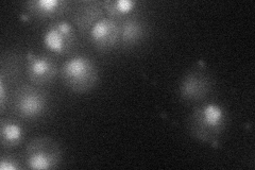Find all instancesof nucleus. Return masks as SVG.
<instances>
[{
    "label": "nucleus",
    "instance_id": "1",
    "mask_svg": "<svg viewBox=\"0 0 255 170\" xmlns=\"http://www.w3.org/2000/svg\"><path fill=\"white\" fill-rule=\"evenodd\" d=\"M228 124V113L218 103H205L194 110L189 130L197 140L216 146Z\"/></svg>",
    "mask_w": 255,
    "mask_h": 170
},
{
    "label": "nucleus",
    "instance_id": "2",
    "mask_svg": "<svg viewBox=\"0 0 255 170\" xmlns=\"http://www.w3.org/2000/svg\"><path fill=\"white\" fill-rule=\"evenodd\" d=\"M61 75L64 83L76 93L91 91L99 78L96 64L84 55L74 56L64 63Z\"/></svg>",
    "mask_w": 255,
    "mask_h": 170
},
{
    "label": "nucleus",
    "instance_id": "3",
    "mask_svg": "<svg viewBox=\"0 0 255 170\" xmlns=\"http://www.w3.org/2000/svg\"><path fill=\"white\" fill-rule=\"evenodd\" d=\"M61 161V147L50 137L32 140L23 153V162L29 169H53L60 165Z\"/></svg>",
    "mask_w": 255,
    "mask_h": 170
},
{
    "label": "nucleus",
    "instance_id": "4",
    "mask_svg": "<svg viewBox=\"0 0 255 170\" xmlns=\"http://www.w3.org/2000/svg\"><path fill=\"white\" fill-rule=\"evenodd\" d=\"M48 98L46 93L32 85H22L14 95L13 108L20 118L34 119L44 114Z\"/></svg>",
    "mask_w": 255,
    "mask_h": 170
},
{
    "label": "nucleus",
    "instance_id": "5",
    "mask_svg": "<svg viewBox=\"0 0 255 170\" xmlns=\"http://www.w3.org/2000/svg\"><path fill=\"white\" fill-rule=\"evenodd\" d=\"M43 43L48 50L57 54H66L77 43L75 27L67 20H58L48 26L43 35Z\"/></svg>",
    "mask_w": 255,
    "mask_h": 170
},
{
    "label": "nucleus",
    "instance_id": "6",
    "mask_svg": "<svg viewBox=\"0 0 255 170\" xmlns=\"http://www.w3.org/2000/svg\"><path fill=\"white\" fill-rule=\"evenodd\" d=\"M27 72L32 83L44 85L57 77L58 65L49 55L29 53L27 55Z\"/></svg>",
    "mask_w": 255,
    "mask_h": 170
},
{
    "label": "nucleus",
    "instance_id": "7",
    "mask_svg": "<svg viewBox=\"0 0 255 170\" xmlns=\"http://www.w3.org/2000/svg\"><path fill=\"white\" fill-rule=\"evenodd\" d=\"M211 87V77L203 69L197 68L189 71L183 78L180 85V94L186 101H198L210 93Z\"/></svg>",
    "mask_w": 255,
    "mask_h": 170
},
{
    "label": "nucleus",
    "instance_id": "8",
    "mask_svg": "<svg viewBox=\"0 0 255 170\" xmlns=\"http://www.w3.org/2000/svg\"><path fill=\"white\" fill-rule=\"evenodd\" d=\"M121 26L112 17H102L90 30L92 44L99 50H109L119 40Z\"/></svg>",
    "mask_w": 255,
    "mask_h": 170
},
{
    "label": "nucleus",
    "instance_id": "9",
    "mask_svg": "<svg viewBox=\"0 0 255 170\" xmlns=\"http://www.w3.org/2000/svg\"><path fill=\"white\" fill-rule=\"evenodd\" d=\"M102 2L96 0H85L79 1L73 7L71 18L75 26L81 33L89 32L92 27L103 16Z\"/></svg>",
    "mask_w": 255,
    "mask_h": 170
},
{
    "label": "nucleus",
    "instance_id": "10",
    "mask_svg": "<svg viewBox=\"0 0 255 170\" xmlns=\"http://www.w3.org/2000/svg\"><path fill=\"white\" fill-rule=\"evenodd\" d=\"M69 6L65 0H31L26 2V10L32 17L50 19L62 15Z\"/></svg>",
    "mask_w": 255,
    "mask_h": 170
},
{
    "label": "nucleus",
    "instance_id": "11",
    "mask_svg": "<svg viewBox=\"0 0 255 170\" xmlns=\"http://www.w3.org/2000/svg\"><path fill=\"white\" fill-rule=\"evenodd\" d=\"M147 34V25L137 16H128L122 22L119 39L123 46L130 48L140 43Z\"/></svg>",
    "mask_w": 255,
    "mask_h": 170
},
{
    "label": "nucleus",
    "instance_id": "12",
    "mask_svg": "<svg viewBox=\"0 0 255 170\" xmlns=\"http://www.w3.org/2000/svg\"><path fill=\"white\" fill-rule=\"evenodd\" d=\"M22 126L14 119H2L0 125V139L4 148H14L18 146L23 139Z\"/></svg>",
    "mask_w": 255,
    "mask_h": 170
},
{
    "label": "nucleus",
    "instance_id": "13",
    "mask_svg": "<svg viewBox=\"0 0 255 170\" xmlns=\"http://www.w3.org/2000/svg\"><path fill=\"white\" fill-rule=\"evenodd\" d=\"M103 10H105L112 18L125 17L129 15L134 7L136 6V2L132 0H107L102 2Z\"/></svg>",
    "mask_w": 255,
    "mask_h": 170
},
{
    "label": "nucleus",
    "instance_id": "14",
    "mask_svg": "<svg viewBox=\"0 0 255 170\" xmlns=\"http://www.w3.org/2000/svg\"><path fill=\"white\" fill-rule=\"evenodd\" d=\"M21 168V162L12 156H3L0 160V169L1 170H16Z\"/></svg>",
    "mask_w": 255,
    "mask_h": 170
},
{
    "label": "nucleus",
    "instance_id": "15",
    "mask_svg": "<svg viewBox=\"0 0 255 170\" xmlns=\"http://www.w3.org/2000/svg\"><path fill=\"white\" fill-rule=\"evenodd\" d=\"M5 104V91H4V78L0 77V110L3 112Z\"/></svg>",
    "mask_w": 255,
    "mask_h": 170
}]
</instances>
